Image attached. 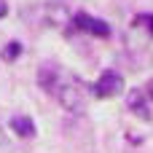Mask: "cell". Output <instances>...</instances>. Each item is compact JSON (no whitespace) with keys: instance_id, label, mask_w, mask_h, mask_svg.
<instances>
[{"instance_id":"cell-1","label":"cell","mask_w":153,"mask_h":153,"mask_svg":"<svg viewBox=\"0 0 153 153\" xmlns=\"http://www.w3.org/2000/svg\"><path fill=\"white\" fill-rule=\"evenodd\" d=\"M54 97H56L59 105H62L65 110H70V113H78V110L86 108V86H83L78 78H73V75H62V78H59V83H56V89H54Z\"/></svg>"},{"instance_id":"cell-2","label":"cell","mask_w":153,"mask_h":153,"mask_svg":"<svg viewBox=\"0 0 153 153\" xmlns=\"http://www.w3.org/2000/svg\"><path fill=\"white\" fill-rule=\"evenodd\" d=\"M40 11H43V24H48L54 30H65L73 22V13L67 11L65 3H43Z\"/></svg>"},{"instance_id":"cell-3","label":"cell","mask_w":153,"mask_h":153,"mask_svg":"<svg viewBox=\"0 0 153 153\" xmlns=\"http://www.w3.org/2000/svg\"><path fill=\"white\" fill-rule=\"evenodd\" d=\"M121 91H124V78L116 70H105L100 75V81L94 83V94L97 97H116Z\"/></svg>"},{"instance_id":"cell-4","label":"cell","mask_w":153,"mask_h":153,"mask_svg":"<svg viewBox=\"0 0 153 153\" xmlns=\"http://www.w3.org/2000/svg\"><path fill=\"white\" fill-rule=\"evenodd\" d=\"M75 27L78 30H86V32H91V35H100V38H108L110 35V27L102 22V19H91L89 13H75Z\"/></svg>"},{"instance_id":"cell-5","label":"cell","mask_w":153,"mask_h":153,"mask_svg":"<svg viewBox=\"0 0 153 153\" xmlns=\"http://www.w3.org/2000/svg\"><path fill=\"white\" fill-rule=\"evenodd\" d=\"M59 78H62V70H59L56 65H43V67L38 70V83H40L48 94H54V89H56Z\"/></svg>"},{"instance_id":"cell-6","label":"cell","mask_w":153,"mask_h":153,"mask_svg":"<svg viewBox=\"0 0 153 153\" xmlns=\"http://www.w3.org/2000/svg\"><path fill=\"white\" fill-rule=\"evenodd\" d=\"M11 129H13L19 137H35V124H32L27 116H13V118H11Z\"/></svg>"},{"instance_id":"cell-7","label":"cell","mask_w":153,"mask_h":153,"mask_svg":"<svg viewBox=\"0 0 153 153\" xmlns=\"http://www.w3.org/2000/svg\"><path fill=\"white\" fill-rule=\"evenodd\" d=\"M126 105H129V110H134V113H140L143 118H148V108H145V94L143 91H129V97H126Z\"/></svg>"},{"instance_id":"cell-8","label":"cell","mask_w":153,"mask_h":153,"mask_svg":"<svg viewBox=\"0 0 153 153\" xmlns=\"http://www.w3.org/2000/svg\"><path fill=\"white\" fill-rule=\"evenodd\" d=\"M19 51H22V46L13 40V43H8L5 48H3V59H8V62H13L16 56H19Z\"/></svg>"},{"instance_id":"cell-9","label":"cell","mask_w":153,"mask_h":153,"mask_svg":"<svg viewBox=\"0 0 153 153\" xmlns=\"http://www.w3.org/2000/svg\"><path fill=\"white\" fill-rule=\"evenodd\" d=\"M134 24H148V30L153 32V13H143V16H137Z\"/></svg>"},{"instance_id":"cell-10","label":"cell","mask_w":153,"mask_h":153,"mask_svg":"<svg viewBox=\"0 0 153 153\" xmlns=\"http://www.w3.org/2000/svg\"><path fill=\"white\" fill-rule=\"evenodd\" d=\"M0 153H8V140L3 134V129H0Z\"/></svg>"},{"instance_id":"cell-11","label":"cell","mask_w":153,"mask_h":153,"mask_svg":"<svg viewBox=\"0 0 153 153\" xmlns=\"http://www.w3.org/2000/svg\"><path fill=\"white\" fill-rule=\"evenodd\" d=\"M8 13V0H0V19Z\"/></svg>"},{"instance_id":"cell-12","label":"cell","mask_w":153,"mask_h":153,"mask_svg":"<svg viewBox=\"0 0 153 153\" xmlns=\"http://www.w3.org/2000/svg\"><path fill=\"white\" fill-rule=\"evenodd\" d=\"M148 94H151V100H153V81L148 83Z\"/></svg>"}]
</instances>
